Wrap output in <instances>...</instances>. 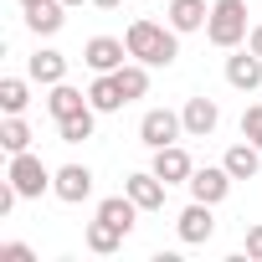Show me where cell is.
<instances>
[{"instance_id": "obj_1", "label": "cell", "mask_w": 262, "mask_h": 262, "mask_svg": "<svg viewBox=\"0 0 262 262\" xmlns=\"http://www.w3.org/2000/svg\"><path fill=\"white\" fill-rule=\"evenodd\" d=\"M123 41H128V57H134V62H149V67H170V62L180 57V31H175V26H160V21H149V16L128 21Z\"/></svg>"}, {"instance_id": "obj_2", "label": "cell", "mask_w": 262, "mask_h": 262, "mask_svg": "<svg viewBox=\"0 0 262 262\" xmlns=\"http://www.w3.org/2000/svg\"><path fill=\"white\" fill-rule=\"evenodd\" d=\"M247 0H211V21H206V41L211 47H221V52H231V47H242L247 41Z\"/></svg>"}, {"instance_id": "obj_3", "label": "cell", "mask_w": 262, "mask_h": 262, "mask_svg": "<svg viewBox=\"0 0 262 262\" xmlns=\"http://www.w3.org/2000/svg\"><path fill=\"white\" fill-rule=\"evenodd\" d=\"M6 175L16 180V190H21V201H41L47 190H52V175L57 170H47L31 149H21V155H11V165H6Z\"/></svg>"}, {"instance_id": "obj_4", "label": "cell", "mask_w": 262, "mask_h": 262, "mask_svg": "<svg viewBox=\"0 0 262 262\" xmlns=\"http://www.w3.org/2000/svg\"><path fill=\"white\" fill-rule=\"evenodd\" d=\"M180 134H185V118H180L175 108H149V113L139 118V144H149V149L180 144Z\"/></svg>"}, {"instance_id": "obj_5", "label": "cell", "mask_w": 262, "mask_h": 262, "mask_svg": "<svg viewBox=\"0 0 262 262\" xmlns=\"http://www.w3.org/2000/svg\"><path fill=\"white\" fill-rule=\"evenodd\" d=\"M216 206H206V201H190L180 216H175V231H180V242L185 247H201V242H211L216 236V216H211Z\"/></svg>"}, {"instance_id": "obj_6", "label": "cell", "mask_w": 262, "mask_h": 262, "mask_svg": "<svg viewBox=\"0 0 262 262\" xmlns=\"http://www.w3.org/2000/svg\"><path fill=\"white\" fill-rule=\"evenodd\" d=\"M52 195L67 201V206H82V201L93 195V170H88V165H62V170L52 175Z\"/></svg>"}, {"instance_id": "obj_7", "label": "cell", "mask_w": 262, "mask_h": 262, "mask_svg": "<svg viewBox=\"0 0 262 262\" xmlns=\"http://www.w3.org/2000/svg\"><path fill=\"white\" fill-rule=\"evenodd\" d=\"M231 195V170L226 165H206L190 175V201H206V206H221Z\"/></svg>"}, {"instance_id": "obj_8", "label": "cell", "mask_w": 262, "mask_h": 262, "mask_svg": "<svg viewBox=\"0 0 262 262\" xmlns=\"http://www.w3.org/2000/svg\"><path fill=\"white\" fill-rule=\"evenodd\" d=\"M82 62H88L93 72H118V67L128 62V41H118V36H93V41L82 47Z\"/></svg>"}, {"instance_id": "obj_9", "label": "cell", "mask_w": 262, "mask_h": 262, "mask_svg": "<svg viewBox=\"0 0 262 262\" xmlns=\"http://www.w3.org/2000/svg\"><path fill=\"white\" fill-rule=\"evenodd\" d=\"M165 185H190V175H195V160L180 149V144H165V149H155V165H149Z\"/></svg>"}, {"instance_id": "obj_10", "label": "cell", "mask_w": 262, "mask_h": 262, "mask_svg": "<svg viewBox=\"0 0 262 262\" xmlns=\"http://www.w3.org/2000/svg\"><path fill=\"white\" fill-rule=\"evenodd\" d=\"M226 82L236 88V93H257L262 88V57L247 47V52H236L231 47V57H226Z\"/></svg>"}, {"instance_id": "obj_11", "label": "cell", "mask_w": 262, "mask_h": 262, "mask_svg": "<svg viewBox=\"0 0 262 262\" xmlns=\"http://www.w3.org/2000/svg\"><path fill=\"white\" fill-rule=\"evenodd\" d=\"M123 190L134 195L139 211H165V190H170V185H165L155 170H139V175H128V180H123Z\"/></svg>"}, {"instance_id": "obj_12", "label": "cell", "mask_w": 262, "mask_h": 262, "mask_svg": "<svg viewBox=\"0 0 262 262\" xmlns=\"http://www.w3.org/2000/svg\"><path fill=\"white\" fill-rule=\"evenodd\" d=\"M180 118H185V134H190V139H206V134H216L221 108H216V98H190V103L180 108Z\"/></svg>"}, {"instance_id": "obj_13", "label": "cell", "mask_w": 262, "mask_h": 262, "mask_svg": "<svg viewBox=\"0 0 262 262\" xmlns=\"http://www.w3.org/2000/svg\"><path fill=\"white\" fill-rule=\"evenodd\" d=\"M26 77H31V82H41V88H52V82H67V57H62L57 47H41V52L26 62Z\"/></svg>"}, {"instance_id": "obj_14", "label": "cell", "mask_w": 262, "mask_h": 262, "mask_svg": "<svg viewBox=\"0 0 262 262\" xmlns=\"http://www.w3.org/2000/svg\"><path fill=\"white\" fill-rule=\"evenodd\" d=\"M170 26L180 31V36H190V31H206V21H211V6L206 0H170Z\"/></svg>"}, {"instance_id": "obj_15", "label": "cell", "mask_w": 262, "mask_h": 262, "mask_svg": "<svg viewBox=\"0 0 262 262\" xmlns=\"http://www.w3.org/2000/svg\"><path fill=\"white\" fill-rule=\"evenodd\" d=\"M26 26L36 36H57L67 26V6H62V0H36V6H26Z\"/></svg>"}, {"instance_id": "obj_16", "label": "cell", "mask_w": 262, "mask_h": 262, "mask_svg": "<svg viewBox=\"0 0 262 262\" xmlns=\"http://www.w3.org/2000/svg\"><path fill=\"white\" fill-rule=\"evenodd\" d=\"M221 165L231 170V180H257V170H262V149H257L252 139H242V144H231V149L221 155Z\"/></svg>"}, {"instance_id": "obj_17", "label": "cell", "mask_w": 262, "mask_h": 262, "mask_svg": "<svg viewBox=\"0 0 262 262\" xmlns=\"http://www.w3.org/2000/svg\"><path fill=\"white\" fill-rule=\"evenodd\" d=\"M82 108H93L88 103V93H77L72 82H52V93H47V113L62 123V118H72V113H82Z\"/></svg>"}, {"instance_id": "obj_18", "label": "cell", "mask_w": 262, "mask_h": 262, "mask_svg": "<svg viewBox=\"0 0 262 262\" xmlns=\"http://www.w3.org/2000/svg\"><path fill=\"white\" fill-rule=\"evenodd\" d=\"M88 103H93L98 113H118L128 98H123V88H118V77H113V72H98V77H93V88H88Z\"/></svg>"}, {"instance_id": "obj_19", "label": "cell", "mask_w": 262, "mask_h": 262, "mask_svg": "<svg viewBox=\"0 0 262 262\" xmlns=\"http://www.w3.org/2000/svg\"><path fill=\"white\" fill-rule=\"evenodd\" d=\"M123 236H128V231H118V226H113V221H103V216H93V221H88V231H82L88 252H98V257L118 252V247H123Z\"/></svg>"}, {"instance_id": "obj_20", "label": "cell", "mask_w": 262, "mask_h": 262, "mask_svg": "<svg viewBox=\"0 0 262 262\" xmlns=\"http://www.w3.org/2000/svg\"><path fill=\"white\" fill-rule=\"evenodd\" d=\"M98 216L103 221H113L118 231H134V221H139V206H134V195H108V201H98Z\"/></svg>"}, {"instance_id": "obj_21", "label": "cell", "mask_w": 262, "mask_h": 262, "mask_svg": "<svg viewBox=\"0 0 262 262\" xmlns=\"http://www.w3.org/2000/svg\"><path fill=\"white\" fill-rule=\"evenodd\" d=\"M93 128H98V108H82V113L57 123V139L62 144H82V139H93Z\"/></svg>"}, {"instance_id": "obj_22", "label": "cell", "mask_w": 262, "mask_h": 262, "mask_svg": "<svg viewBox=\"0 0 262 262\" xmlns=\"http://www.w3.org/2000/svg\"><path fill=\"white\" fill-rule=\"evenodd\" d=\"M0 149H6V155L31 149V123H26L21 113H6V123H0Z\"/></svg>"}, {"instance_id": "obj_23", "label": "cell", "mask_w": 262, "mask_h": 262, "mask_svg": "<svg viewBox=\"0 0 262 262\" xmlns=\"http://www.w3.org/2000/svg\"><path fill=\"white\" fill-rule=\"evenodd\" d=\"M113 77H118V88H123V98H128V103L149 93V62H123Z\"/></svg>"}, {"instance_id": "obj_24", "label": "cell", "mask_w": 262, "mask_h": 262, "mask_svg": "<svg viewBox=\"0 0 262 262\" xmlns=\"http://www.w3.org/2000/svg\"><path fill=\"white\" fill-rule=\"evenodd\" d=\"M31 103V77H0V113H26Z\"/></svg>"}, {"instance_id": "obj_25", "label": "cell", "mask_w": 262, "mask_h": 262, "mask_svg": "<svg viewBox=\"0 0 262 262\" xmlns=\"http://www.w3.org/2000/svg\"><path fill=\"white\" fill-rule=\"evenodd\" d=\"M242 139H252V144L262 149V103H252V108L242 113Z\"/></svg>"}, {"instance_id": "obj_26", "label": "cell", "mask_w": 262, "mask_h": 262, "mask_svg": "<svg viewBox=\"0 0 262 262\" xmlns=\"http://www.w3.org/2000/svg\"><path fill=\"white\" fill-rule=\"evenodd\" d=\"M0 262H36V252L26 242H6V247H0Z\"/></svg>"}, {"instance_id": "obj_27", "label": "cell", "mask_w": 262, "mask_h": 262, "mask_svg": "<svg viewBox=\"0 0 262 262\" xmlns=\"http://www.w3.org/2000/svg\"><path fill=\"white\" fill-rule=\"evenodd\" d=\"M247 257H252V262H262V221H257V226H247Z\"/></svg>"}, {"instance_id": "obj_28", "label": "cell", "mask_w": 262, "mask_h": 262, "mask_svg": "<svg viewBox=\"0 0 262 262\" xmlns=\"http://www.w3.org/2000/svg\"><path fill=\"white\" fill-rule=\"evenodd\" d=\"M247 47H252V52L262 57V26H252V31H247Z\"/></svg>"}, {"instance_id": "obj_29", "label": "cell", "mask_w": 262, "mask_h": 262, "mask_svg": "<svg viewBox=\"0 0 262 262\" xmlns=\"http://www.w3.org/2000/svg\"><path fill=\"white\" fill-rule=\"evenodd\" d=\"M93 6H98V11H113V6H118V0H93Z\"/></svg>"}, {"instance_id": "obj_30", "label": "cell", "mask_w": 262, "mask_h": 262, "mask_svg": "<svg viewBox=\"0 0 262 262\" xmlns=\"http://www.w3.org/2000/svg\"><path fill=\"white\" fill-rule=\"evenodd\" d=\"M62 6H67V11H77V6H88V0H62Z\"/></svg>"}, {"instance_id": "obj_31", "label": "cell", "mask_w": 262, "mask_h": 262, "mask_svg": "<svg viewBox=\"0 0 262 262\" xmlns=\"http://www.w3.org/2000/svg\"><path fill=\"white\" fill-rule=\"evenodd\" d=\"M21 6H36V0H21Z\"/></svg>"}]
</instances>
